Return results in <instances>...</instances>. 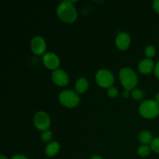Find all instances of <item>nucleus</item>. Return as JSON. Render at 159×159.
I'll return each instance as SVG.
<instances>
[{
  "label": "nucleus",
  "instance_id": "1",
  "mask_svg": "<svg viewBox=\"0 0 159 159\" xmlns=\"http://www.w3.org/2000/svg\"><path fill=\"white\" fill-rule=\"evenodd\" d=\"M72 2L68 0L61 2L56 9L57 16L65 23H71L77 20V11Z\"/></svg>",
  "mask_w": 159,
  "mask_h": 159
},
{
  "label": "nucleus",
  "instance_id": "2",
  "mask_svg": "<svg viewBox=\"0 0 159 159\" xmlns=\"http://www.w3.org/2000/svg\"><path fill=\"white\" fill-rule=\"evenodd\" d=\"M120 79L124 89L127 91L134 90L138 82V78L135 71L129 67L122 68L119 73Z\"/></svg>",
  "mask_w": 159,
  "mask_h": 159
},
{
  "label": "nucleus",
  "instance_id": "3",
  "mask_svg": "<svg viewBox=\"0 0 159 159\" xmlns=\"http://www.w3.org/2000/svg\"><path fill=\"white\" fill-rule=\"evenodd\" d=\"M139 113L147 119L157 117L159 115V103L152 99L143 101L139 107Z\"/></svg>",
  "mask_w": 159,
  "mask_h": 159
},
{
  "label": "nucleus",
  "instance_id": "4",
  "mask_svg": "<svg viewBox=\"0 0 159 159\" xmlns=\"http://www.w3.org/2000/svg\"><path fill=\"white\" fill-rule=\"evenodd\" d=\"M58 99L62 106L67 108H74L79 105L80 98L78 93L72 90H63L58 96Z\"/></svg>",
  "mask_w": 159,
  "mask_h": 159
},
{
  "label": "nucleus",
  "instance_id": "5",
  "mask_svg": "<svg viewBox=\"0 0 159 159\" xmlns=\"http://www.w3.org/2000/svg\"><path fill=\"white\" fill-rule=\"evenodd\" d=\"M96 80L98 85L102 88H110L114 82L113 74L107 68L99 70L96 75Z\"/></svg>",
  "mask_w": 159,
  "mask_h": 159
},
{
  "label": "nucleus",
  "instance_id": "6",
  "mask_svg": "<svg viewBox=\"0 0 159 159\" xmlns=\"http://www.w3.org/2000/svg\"><path fill=\"white\" fill-rule=\"evenodd\" d=\"M34 124L35 127L40 131H46L51 126V119L46 112L39 111L34 117Z\"/></svg>",
  "mask_w": 159,
  "mask_h": 159
},
{
  "label": "nucleus",
  "instance_id": "7",
  "mask_svg": "<svg viewBox=\"0 0 159 159\" xmlns=\"http://www.w3.org/2000/svg\"><path fill=\"white\" fill-rule=\"evenodd\" d=\"M42 61L44 66L50 70H57L60 65V59L58 56L52 52H48L43 54Z\"/></svg>",
  "mask_w": 159,
  "mask_h": 159
},
{
  "label": "nucleus",
  "instance_id": "8",
  "mask_svg": "<svg viewBox=\"0 0 159 159\" xmlns=\"http://www.w3.org/2000/svg\"><path fill=\"white\" fill-rule=\"evenodd\" d=\"M46 42L40 36H35L33 37L30 42V48L33 52L37 55H42L46 51Z\"/></svg>",
  "mask_w": 159,
  "mask_h": 159
},
{
  "label": "nucleus",
  "instance_id": "9",
  "mask_svg": "<svg viewBox=\"0 0 159 159\" xmlns=\"http://www.w3.org/2000/svg\"><path fill=\"white\" fill-rule=\"evenodd\" d=\"M52 80L56 85L59 86H65L69 82V77L66 71L62 69H57L51 74Z\"/></svg>",
  "mask_w": 159,
  "mask_h": 159
},
{
  "label": "nucleus",
  "instance_id": "10",
  "mask_svg": "<svg viewBox=\"0 0 159 159\" xmlns=\"http://www.w3.org/2000/svg\"><path fill=\"white\" fill-rule=\"evenodd\" d=\"M130 43V37L127 33L121 32L116 36V45L120 51H125L129 48Z\"/></svg>",
  "mask_w": 159,
  "mask_h": 159
},
{
  "label": "nucleus",
  "instance_id": "11",
  "mask_svg": "<svg viewBox=\"0 0 159 159\" xmlns=\"http://www.w3.org/2000/svg\"><path fill=\"white\" fill-rule=\"evenodd\" d=\"M155 63L151 58H144L140 61L138 70L142 74H148L155 69Z\"/></svg>",
  "mask_w": 159,
  "mask_h": 159
},
{
  "label": "nucleus",
  "instance_id": "12",
  "mask_svg": "<svg viewBox=\"0 0 159 159\" xmlns=\"http://www.w3.org/2000/svg\"><path fill=\"white\" fill-rule=\"evenodd\" d=\"M60 150V144L57 141H51L47 144L45 148V154L48 157H54Z\"/></svg>",
  "mask_w": 159,
  "mask_h": 159
},
{
  "label": "nucleus",
  "instance_id": "13",
  "mask_svg": "<svg viewBox=\"0 0 159 159\" xmlns=\"http://www.w3.org/2000/svg\"><path fill=\"white\" fill-rule=\"evenodd\" d=\"M75 90L79 93H84L89 87V82L85 78L81 77L75 82Z\"/></svg>",
  "mask_w": 159,
  "mask_h": 159
},
{
  "label": "nucleus",
  "instance_id": "14",
  "mask_svg": "<svg viewBox=\"0 0 159 159\" xmlns=\"http://www.w3.org/2000/svg\"><path fill=\"white\" fill-rule=\"evenodd\" d=\"M138 139L143 144H147L148 145V144H151L152 141H153V135L149 130H144L139 134Z\"/></svg>",
  "mask_w": 159,
  "mask_h": 159
},
{
  "label": "nucleus",
  "instance_id": "15",
  "mask_svg": "<svg viewBox=\"0 0 159 159\" xmlns=\"http://www.w3.org/2000/svg\"><path fill=\"white\" fill-rule=\"evenodd\" d=\"M151 147L148 146L147 144H142L140 146L138 149V154L141 157H147L151 153Z\"/></svg>",
  "mask_w": 159,
  "mask_h": 159
},
{
  "label": "nucleus",
  "instance_id": "16",
  "mask_svg": "<svg viewBox=\"0 0 159 159\" xmlns=\"http://www.w3.org/2000/svg\"><path fill=\"white\" fill-rule=\"evenodd\" d=\"M131 96L136 100H140L144 96V93L140 89H134L131 93Z\"/></svg>",
  "mask_w": 159,
  "mask_h": 159
},
{
  "label": "nucleus",
  "instance_id": "17",
  "mask_svg": "<svg viewBox=\"0 0 159 159\" xmlns=\"http://www.w3.org/2000/svg\"><path fill=\"white\" fill-rule=\"evenodd\" d=\"M155 53H156V49L152 45H148V46L144 48V54L147 56L148 58H151V57H154Z\"/></svg>",
  "mask_w": 159,
  "mask_h": 159
},
{
  "label": "nucleus",
  "instance_id": "18",
  "mask_svg": "<svg viewBox=\"0 0 159 159\" xmlns=\"http://www.w3.org/2000/svg\"><path fill=\"white\" fill-rule=\"evenodd\" d=\"M151 149L155 153L159 154V137L153 139V141L151 143Z\"/></svg>",
  "mask_w": 159,
  "mask_h": 159
},
{
  "label": "nucleus",
  "instance_id": "19",
  "mask_svg": "<svg viewBox=\"0 0 159 159\" xmlns=\"http://www.w3.org/2000/svg\"><path fill=\"white\" fill-rule=\"evenodd\" d=\"M41 140L43 142H48L52 138V132L51 130H46L41 134Z\"/></svg>",
  "mask_w": 159,
  "mask_h": 159
},
{
  "label": "nucleus",
  "instance_id": "20",
  "mask_svg": "<svg viewBox=\"0 0 159 159\" xmlns=\"http://www.w3.org/2000/svg\"><path fill=\"white\" fill-rule=\"evenodd\" d=\"M107 93H108L109 96L111 98H115L118 96V89L114 86H112L108 89L107 90Z\"/></svg>",
  "mask_w": 159,
  "mask_h": 159
},
{
  "label": "nucleus",
  "instance_id": "21",
  "mask_svg": "<svg viewBox=\"0 0 159 159\" xmlns=\"http://www.w3.org/2000/svg\"><path fill=\"white\" fill-rule=\"evenodd\" d=\"M153 8L155 12L159 13V0H155L153 2Z\"/></svg>",
  "mask_w": 159,
  "mask_h": 159
},
{
  "label": "nucleus",
  "instance_id": "22",
  "mask_svg": "<svg viewBox=\"0 0 159 159\" xmlns=\"http://www.w3.org/2000/svg\"><path fill=\"white\" fill-rule=\"evenodd\" d=\"M155 76H156L158 79H159V61L158 62H157V64L155 65Z\"/></svg>",
  "mask_w": 159,
  "mask_h": 159
},
{
  "label": "nucleus",
  "instance_id": "23",
  "mask_svg": "<svg viewBox=\"0 0 159 159\" xmlns=\"http://www.w3.org/2000/svg\"><path fill=\"white\" fill-rule=\"evenodd\" d=\"M12 159H28V158L23 155H14V156L12 158Z\"/></svg>",
  "mask_w": 159,
  "mask_h": 159
},
{
  "label": "nucleus",
  "instance_id": "24",
  "mask_svg": "<svg viewBox=\"0 0 159 159\" xmlns=\"http://www.w3.org/2000/svg\"><path fill=\"white\" fill-rule=\"evenodd\" d=\"M129 95H130V93H129V91H127V90H124V91L122 93L123 97H124V98L128 97Z\"/></svg>",
  "mask_w": 159,
  "mask_h": 159
},
{
  "label": "nucleus",
  "instance_id": "25",
  "mask_svg": "<svg viewBox=\"0 0 159 159\" xmlns=\"http://www.w3.org/2000/svg\"><path fill=\"white\" fill-rule=\"evenodd\" d=\"M91 159H102V158H101L99 155H93V156L91 158Z\"/></svg>",
  "mask_w": 159,
  "mask_h": 159
},
{
  "label": "nucleus",
  "instance_id": "26",
  "mask_svg": "<svg viewBox=\"0 0 159 159\" xmlns=\"http://www.w3.org/2000/svg\"><path fill=\"white\" fill-rule=\"evenodd\" d=\"M155 101H156L158 103H159V93H158L155 96Z\"/></svg>",
  "mask_w": 159,
  "mask_h": 159
},
{
  "label": "nucleus",
  "instance_id": "27",
  "mask_svg": "<svg viewBox=\"0 0 159 159\" xmlns=\"http://www.w3.org/2000/svg\"><path fill=\"white\" fill-rule=\"evenodd\" d=\"M0 159H8V158H6L4 155H0Z\"/></svg>",
  "mask_w": 159,
  "mask_h": 159
}]
</instances>
